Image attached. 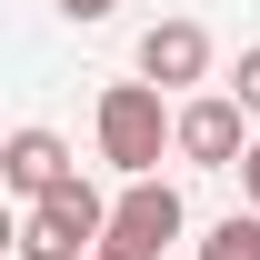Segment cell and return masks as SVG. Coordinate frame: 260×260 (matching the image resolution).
<instances>
[{
  "label": "cell",
  "instance_id": "cell-1",
  "mask_svg": "<svg viewBox=\"0 0 260 260\" xmlns=\"http://www.w3.org/2000/svg\"><path fill=\"white\" fill-rule=\"evenodd\" d=\"M160 150H180V110L160 80H110L100 90V160L120 180H160Z\"/></svg>",
  "mask_w": 260,
  "mask_h": 260
},
{
  "label": "cell",
  "instance_id": "cell-5",
  "mask_svg": "<svg viewBox=\"0 0 260 260\" xmlns=\"http://www.w3.org/2000/svg\"><path fill=\"white\" fill-rule=\"evenodd\" d=\"M0 180H10V200H20V210H30V200H50L60 190V180H80V160H70V140L60 130H10V150H0Z\"/></svg>",
  "mask_w": 260,
  "mask_h": 260
},
{
  "label": "cell",
  "instance_id": "cell-9",
  "mask_svg": "<svg viewBox=\"0 0 260 260\" xmlns=\"http://www.w3.org/2000/svg\"><path fill=\"white\" fill-rule=\"evenodd\" d=\"M240 200H250V210H260V140H250V150H240Z\"/></svg>",
  "mask_w": 260,
  "mask_h": 260
},
{
  "label": "cell",
  "instance_id": "cell-10",
  "mask_svg": "<svg viewBox=\"0 0 260 260\" xmlns=\"http://www.w3.org/2000/svg\"><path fill=\"white\" fill-rule=\"evenodd\" d=\"M70 20H110V10H120V0H60Z\"/></svg>",
  "mask_w": 260,
  "mask_h": 260
},
{
  "label": "cell",
  "instance_id": "cell-4",
  "mask_svg": "<svg viewBox=\"0 0 260 260\" xmlns=\"http://www.w3.org/2000/svg\"><path fill=\"white\" fill-rule=\"evenodd\" d=\"M250 110H240V90H190L180 100V160L190 170H240V150H250Z\"/></svg>",
  "mask_w": 260,
  "mask_h": 260
},
{
  "label": "cell",
  "instance_id": "cell-8",
  "mask_svg": "<svg viewBox=\"0 0 260 260\" xmlns=\"http://www.w3.org/2000/svg\"><path fill=\"white\" fill-rule=\"evenodd\" d=\"M230 90H240V110H250V120H260V40H250V50H240V70H230Z\"/></svg>",
  "mask_w": 260,
  "mask_h": 260
},
{
  "label": "cell",
  "instance_id": "cell-11",
  "mask_svg": "<svg viewBox=\"0 0 260 260\" xmlns=\"http://www.w3.org/2000/svg\"><path fill=\"white\" fill-rule=\"evenodd\" d=\"M90 260H100V250H90Z\"/></svg>",
  "mask_w": 260,
  "mask_h": 260
},
{
  "label": "cell",
  "instance_id": "cell-6",
  "mask_svg": "<svg viewBox=\"0 0 260 260\" xmlns=\"http://www.w3.org/2000/svg\"><path fill=\"white\" fill-rule=\"evenodd\" d=\"M140 80H160V90L210 80V30H200V20H150V30H140Z\"/></svg>",
  "mask_w": 260,
  "mask_h": 260
},
{
  "label": "cell",
  "instance_id": "cell-7",
  "mask_svg": "<svg viewBox=\"0 0 260 260\" xmlns=\"http://www.w3.org/2000/svg\"><path fill=\"white\" fill-rule=\"evenodd\" d=\"M190 260H260V210H230V220H210Z\"/></svg>",
  "mask_w": 260,
  "mask_h": 260
},
{
  "label": "cell",
  "instance_id": "cell-3",
  "mask_svg": "<svg viewBox=\"0 0 260 260\" xmlns=\"http://www.w3.org/2000/svg\"><path fill=\"white\" fill-rule=\"evenodd\" d=\"M180 230H190V210H180L170 180H130V190L110 200V240H100V260H160Z\"/></svg>",
  "mask_w": 260,
  "mask_h": 260
},
{
  "label": "cell",
  "instance_id": "cell-2",
  "mask_svg": "<svg viewBox=\"0 0 260 260\" xmlns=\"http://www.w3.org/2000/svg\"><path fill=\"white\" fill-rule=\"evenodd\" d=\"M100 240H110V200H100L90 180H60L50 200H30V210H20L10 260H90Z\"/></svg>",
  "mask_w": 260,
  "mask_h": 260
}]
</instances>
